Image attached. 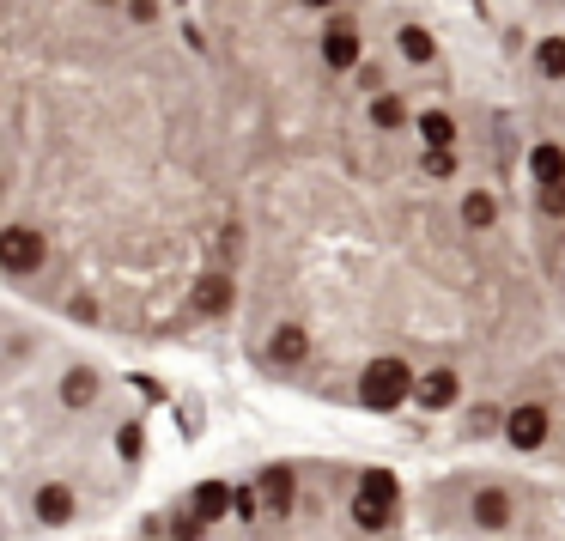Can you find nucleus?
<instances>
[{
    "mask_svg": "<svg viewBox=\"0 0 565 541\" xmlns=\"http://www.w3.org/2000/svg\"><path fill=\"white\" fill-rule=\"evenodd\" d=\"M408 396H414V371L401 365V359H371L365 365V377H359V402L365 408L389 414V408H401Z\"/></svg>",
    "mask_w": 565,
    "mask_h": 541,
    "instance_id": "obj_1",
    "label": "nucleus"
},
{
    "mask_svg": "<svg viewBox=\"0 0 565 541\" xmlns=\"http://www.w3.org/2000/svg\"><path fill=\"white\" fill-rule=\"evenodd\" d=\"M43 256H49L43 231H31V225H7V231H0V268H7V274H37Z\"/></svg>",
    "mask_w": 565,
    "mask_h": 541,
    "instance_id": "obj_2",
    "label": "nucleus"
},
{
    "mask_svg": "<svg viewBox=\"0 0 565 541\" xmlns=\"http://www.w3.org/2000/svg\"><path fill=\"white\" fill-rule=\"evenodd\" d=\"M505 438H511L517 450H541V444H547V408H541V402H523V408H511V420H505Z\"/></svg>",
    "mask_w": 565,
    "mask_h": 541,
    "instance_id": "obj_3",
    "label": "nucleus"
},
{
    "mask_svg": "<svg viewBox=\"0 0 565 541\" xmlns=\"http://www.w3.org/2000/svg\"><path fill=\"white\" fill-rule=\"evenodd\" d=\"M322 61H329L335 73L359 67V25H353V19H335L329 31H322Z\"/></svg>",
    "mask_w": 565,
    "mask_h": 541,
    "instance_id": "obj_4",
    "label": "nucleus"
},
{
    "mask_svg": "<svg viewBox=\"0 0 565 541\" xmlns=\"http://www.w3.org/2000/svg\"><path fill=\"white\" fill-rule=\"evenodd\" d=\"M292 469H262L256 475V499H262V511H274V517H286L292 511Z\"/></svg>",
    "mask_w": 565,
    "mask_h": 541,
    "instance_id": "obj_5",
    "label": "nucleus"
},
{
    "mask_svg": "<svg viewBox=\"0 0 565 541\" xmlns=\"http://www.w3.org/2000/svg\"><path fill=\"white\" fill-rule=\"evenodd\" d=\"M304 353H310V335H304L298 323H280L274 341H268V359H274V365H298Z\"/></svg>",
    "mask_w": 565,
    "mask_h": 541,
    "instance_id": "obj_6",
    "label": "nucleus"
},
{
    "mask_svg": "<svg viewBox=\"0 0 565 541\" xmlns=\"http://www.w3.org/2000/svg\"><path fill=\"white\" fill-rule=\"evenodd\" d=\"M414 396H420V408H432V414H438V408H450V402H456V377H450V371H426V377L414 383Z\"/></svg>",
    "mask_w": 565,
    "mask_h": 541,
    "instance_id": "obj_7",
    "label": "nucleus"
},
{
    "mask_svg": "<svg viewBox=\"0 0 565 541\" xmlns=\"http://www.w3.org/2000/svg\"><path fill=\"white\" fill-rule=\"evenodd\" d=\"M474 523H480V529H505V523H511V499H505L499 487H480V493H474Z\"/></svg>",
    "mask_w": 565,
    "mask_h": 541,
    "instance_id": "obj_8",
    "label": "nucleus"
},
{
    "mask_svg": "<svg viewBox=\"0 0 565 541\" xmlns=\"http://www.w3.org/2000/svg\"><path fill=\"white\" fill-rule=\"evenodd\" d=\"M231 505H237V493H231L225 481H201V487H195V511H201L207 523H219Z\"/></svg>",
    "mask_w": 565,
    "mask_h": 541,
    "instance_id": "obj_9",
    "label": "nucleus"
},
{
    "mask_svg": "<svg viewBox=\"0 0 565 541\" xmlns=\"http://www.w3.org/2000/svg\"><path fill=\"white\" fill-rule=\"evenodd\" d=\"M67 517H73V493L61 481L37 487V523H67Z\"/></svg>",
    "mask_w": 565,
    "mask_h": 541,
    "instance_id": "obj_10",
    "label": "nucleus"
},
{
    "mask_svg": "<svg viewBox=\"0 0 565 541\" xmlns=\"http://www.w3.org/2000/svg\"><path fill=\"white\" fill-rule=\"evenodd\" d=\"M195 311H207V317L231 311V280H225V274H207V280L195 286Z\"/></svg>",
    "mask_w": 565,
    "mask_h": 541,
    "instance_id": "obj_11",
    "label": "nucleus"
},
{
    "mask_svg": "<svg viewBox=\"0 0 565 541\" xmlns=\"http://www.w3.org/2000/svg\"><path fill=\"white\" fill-rule=\"evenodd\" d=\"M389 517H395V505H389V499L353 493V523H359V529H371V535H377V529H389Z\"/></svg>",
    "mask_w": 565,
    "mask_h": 541,
    "instance_id": "obj_12",
    "label": "nucleus"
},
{
    "mask_svg": "<svg viewBox=\"0 0 565 541\" xmlns=\"http://www.w3.org/2000/svg\"><path fill=\"white\" fill-rule=\"evenodd\" d=\"M61 402H67V408H92V402H98V377H92V371H67Z\"/></svg>",
    "mask_w": 565,
    "mask_h": 541,
    "instance_id": "obj_13",
    "label": "nucleus"
},
{
    "mask_svg": "<svg viewBox=\"0 0 565 541\" xmlns=\"http://www.w3.org/2000/svg\"><path fill=\"white\" fill-rule=\"evenodd\" d=\"M535 183H565V152L559 146H535Z\"/></svg>",
    "mask_w": 565,
    "mask_h": 541,
    "instance_id": "obj_14",
    "label": "nucleus"
},
{
    "mask_svg": "<svg viewBox=\"0 0 565 541\" xmlns=\"http://www.w3.org/2000/svg\"><path fill=\"white\" fill-rule=\"evenodd\" d=\"M462 219H468L474 231H487V225L499 219V201H493V195H480V189H474V195L462 201Z\"/></svg>",
    "mask_w": 565,
    "mask_h": 541,
    "instance_id": "obj_15",
    "label": "nucleus"
},
{
    "mask_svg": "<svg viewBox=\"0 0 565 541\" xmlns=\"http://www.w3.org/2000/svg\"><path fill=\"white\" fill-rule=\"evenodd\" d=\"M371 122H377V128H408V104H401L395 92H383V98L371 104Z\"/></svg>",
    "mask_w": 565,
    "mask_h": 541,
    "instance_id": "obj_16",
    "label": "nucleus"
},
{
    "mask_svg": "<svg viewBox=\"0 0 565 541\" xmlns=\"http://www.w3.org/2000/svg\"><path fill=\"white\" fill-rule=\"evenodd\" d=\"M535 67L547 73V80H565V37H547V43L535 49Z\"/></svg>",
    "mask_w": 565,
    "mask_h": 541,
    "instance_id": "obj_17",
    "label": "nucleus"
},
{
    "mask_svg": "<svg viewBox=\"0 0 565 541\" xmlns=\"http://www.w3.org/2000/svg\"><path fill=\"white\" fill-rule=\"evenodd\" d=\"M420 134H426V146H450V140H456V122H450L444 110H426V116H420Z\"/></svg>",
    "mask_w": 565,
    "mask_h": 541,
    "instance_id": "obj_18",
    "label": "nucleus"
},
{
    "mask_svg": "<svg viewBox=\"0 0 565 541\" xmlns=\"http://www.w3.org/2000/svg\"><path fill=\"white\" fill-rule=\"evenodd\" d=\"M426 177H456V152L450 146H432L426 152Z\"/></svg>",
    "mask_w": 565,
    "mask_h": 541,
    "instance_id": "obj_19",
    "label": "nucleus"
},
{
    "mask_svg": "<svg viewBox=\"0 0 565 541\" xmlns=\"http://www.w3.org/2000/svg\"><path fill=\"white\" fill-rule=\"evenodd\" d=\"M541 213L565 219V183H541Z\"/></svg>",
    "mask_w": 565,
    "mask_h": 541,
    "instance_id": "obj_20",
    "label": "nucleus"
},
{
    "mask_svg": "<svg viewBox=\"0 0 565 541\" xmlns=\"http://www.w3.org/2000/svg\"><path fill=\"white\" fill-rule=\"evenodd\" d=\"M401 49H408L414 61H432V37L426 31H401Z\"/></svg>",
    "mask_w": 565,
    "mask_h": 541,
    "instance_id": "obj_21",
    "label": "nucleus"
},
{
    "mask_svg": "<svg viewBox=\"0 0 565 541\" xmlns=\"http://www.w3.org/2000/svg\"><path fill=\"white\" fill-rule=\"evenodd\" d=\"M298 7H335V0H298Z\"/></svg>",
    "mask_w": 565,
    "mask_h": 541,
    "instance_id": "obj_22",
    "label": "nucleus"
}]
</instances>
